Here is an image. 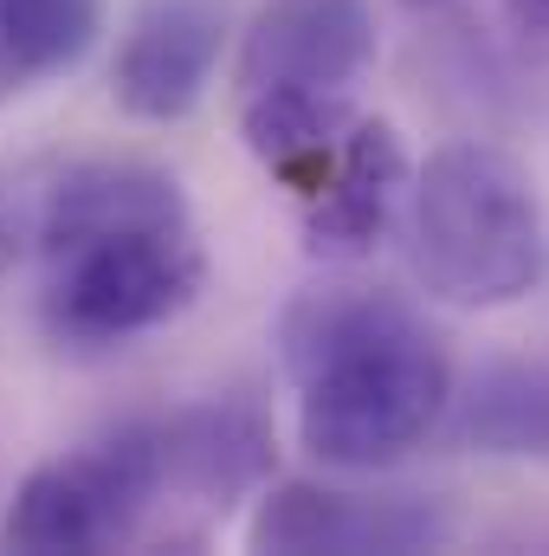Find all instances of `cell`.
<instances>
[{
	"mask_svg": "<svg viewBox=\"0 0 549 556\" xmlns=\"http://www.w3.org/2000/svg\"><path fill=\"white\" fill-rule=\"evenodd\" d=\"M272 343L297 389V440L336 472L408 459L446 415V343L401 291L356 278L297 285L278 304Z\"/></svg>",
	"mask_w": 549,
	"mask_h": 556,
	"instance_id": "1",
	"label": "cell"
},
{
	"mask_svg": "<svg viewBox=\"0 0 549 556\" xmlns=\"http://www.w3.org/2000/svg\"><path fill=\"white\" fill-rule=\"evenodd\" d=\"M46 285L39 317L59 343L111 350L181 317L201 285L207 253L188 194L149 162H78L65 168L33 220Z\"/></svg>",
	"mask_w": 549,
	"mask_h": 556,
	"instance_id": "2",
	"label": "cell"
},
{
	"mask_svg": "<svg viewBox=\"0 0 549 556\" xmlns=\"http://www.w3.org/2000/svg\"><path fill=\"white\" fill-rule=\"evenodd\" d=\"M408 266L452 311H505L549 266L544 201L498 142H446L408 181Z\"/></svg>",
	"mask_w": 549,
	"mask_h": 556,
	"instance_id": "3",
	"label": "cell"
},
{
	"mask_svg": "<svg viewBox=\"0 0 549 556\" xmlns=\"http://www.w3.org/2000/svg\"><path fill=\"white\" fill-rule=\"evenodd\" d=\"M155 505H162V440L155 420H137L33 466L0 518V544L26 556H91L137 538V525Z\"/></svg>",
	"mask_w": 549,
	"mask_h": 556,
	"instance_id": "4",
	"label": "cell"
},
{
	"mask_svg": "<svg viewBox=\"0 0 549 556\" xmlns=\"http://www.w3.org/2000/svg\"><path fill=\"white\" fill-rule=\"evenodd\" d=\"M452 511L426 492H349L317 479H278L246 518V544L278 556H408L439 551Z\"/></svg>",
	"mask_w": 549,
	"mask_h": 556,
	"instance_id": "5",
	"label": "cell"
},
{
	"mask_svg": "<svg viewBox=\"0 0 549 556\" xmlns=\"http://www.w3.org/2000/svg\"><path fill=\"white\" fill-rule=\"evenodd\" d=\"M408 149L388 117H356L349 137L336 149V162L317 175L310 194H297V227H304V253L323 266H356L369 260L408 194Z\"/></svg>",
	"mask_w": 549,
	"mask_h": 556,
	"instance_id": "6",
	"label": "cell"
},
{
	"mask_svg": "<svg viewBox=\"0 0 549 556\" xmlns=\"http://www.w3.org/2000/svg\"><path fill=\"white\" fill-rule=\"evenodd\" d=\"M227 52V13L220 0H149L111 65V91L117 104L142 124H181Z\"/></svg>",
	"mask_w": 549,
	"mask_h": 556,
	"instance_id": "7",
	"label": "cell"
},
{
	"mask_svg": "<svg viewBox=\"0 0 549 556\" xmlns=\"http://www.w3.org/2000/svg\"><path fill=\"white\" fill-rule=\"evenodd\" d=\"M375 65V13L362 0H272L240 39V91H349Z\"/></svg>",
	"mask_w": 549,
	"mask_h": 556,
	"instance_id": "8",
	"label": "cell"
},
{
	"mask_svg": "<svg viewBox=\"0 0 549 556\" xmlns=\"http://www.w3.org/2000/svg\"><path fill=\"white\" fill-rule=\"evenodd\" d=\"M162 440V492H188L227 505L272 472V427L246 402H207L155 420Z\"/></svg>",
	"mask_w": 549,
	"mask_h": 556,
	"instance_id": "9",
	"label": "cell"
},
{
	"mask_svg": "<svg viewBox=\"0 0 549 556\" xmlns=\"http://www.w3.org/2000/svg\"><path fill=\"white\" fill-rule=\"evenodd\" d=\"M433 433L485 459H549V369L537 363L472 369L465 382H452Z\"/></svg>",
	"mask_w": 549,
	"mask_h": 556,
	"instance_id": "10",
	"label": "cell"
},
{
	"mask_svg": "<svg viewBox=\"0 0 549 556\" xmlns=\"http://www.w3.org/2000/svg\"><path fill=\"white\" fill-rule=\"evenodd\" d=\"M349 124H356L349 91H297V85L240 91V137L253 149V162L291 194L317 188V175L336 162Z\"/></svg>",
	"mask_w": 549,
	"mask_h": 556,
	"instance_id": "11",
	"label": "cell"
},
{
	"mask_svg": "<svg viewBox=\"0 0 549 556\" xmlns=\"http://www.w3.org/2000/svg\"><path fill=\"white\" fill-rule=\"evenodd\" d=\"M104 33V0H0V104L72 72Z\"/></svg>",
	"mask_w": 549,
	"mask_h": 556,
	"instance_id": "12",
	"label": "cell"
},
{
	"mask_svg": "<svg viewBox=\"0 0 549 556\" xmlns=\"http://www.w3.org/2000/svg\"><path fill=\"white\" fill-rule=\"evenodd\" d=\"M20 240H26V201L13 188H0V273L20 260Z\"/></svg>",
	"mask_w": 549,
	"mask_h": 556,
	"instance_id": "13",
	"label": "cell"
},
{
	"mask_svg": "<svg viewBox=\"0 0 549 556\" xmlns=\"http://www.w3.org/2000/svg\"><path fill=\"white\" fill-rule=\"evenodd\" d=\"M505 20L524 39H549V0H505Z\"/></svg>",
	"mask_w": 549,
	"mask_h": 556,
	"instance_id": "14",
	"label": "cell"
}]
</instances>
